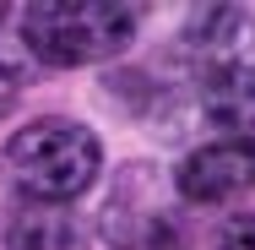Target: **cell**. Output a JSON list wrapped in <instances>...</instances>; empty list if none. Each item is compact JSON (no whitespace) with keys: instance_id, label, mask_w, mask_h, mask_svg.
Listing matches in <instances>:
<instances>
[{"instance_id":"3957f363","label":"cell","mask_w":255,"mask_h":250,"mask_svg":"<svg viewBox=\"0 0 255 250\" xmlns=\"http://www.w3.org/2000/svg\"><path fill=\"white\" fill-rule=\"evenodd\" d=\"M185 54L201 87L255 82V16L239 5H201L185 22Z\"/></svg>"},{"instance_id":"277c9868","label":"cell","mask_w":255,"mask_h":250,"mask_svg":"<svg viewBox=\"0 0 255 250\" xmlns=\"http://www.w3.org/2000/svg\"><path fill=\"white\" fill-rule=\"evenodd\" d=\"M103 234L114 250H179V229H174V212L163 207V185L152 163H130L120 174L114 196L103 207Z\"/></svg>"},{"instance_id":"30bf717a","label":"cell","mask_w":255,"mask_h":250,"mask_svg":"<svg viewBox=\"0 0 255 250\" xmlns=\"http://www.w3.org/2000/svg\"><path fill=\"white\" fill-rule=\"evenodd\" d=\"M0 22H5V11H0Z\"/></svg>"},{"instance_id":"5b68a950","label":"cell","mask_w":255,"mask_h":250,"mask_svg":"<svg viewBox=\"0 0 255 250\" xmlns=\"http://www.w3.org/2000/svg\"><path fill=\"white\" fill-rule=\"evenodd\" d=\"M250 180H255V147H245V142H206L174 174L179 196L196 207H223L239 191H250Z\"/></svg>"},{"instance_id":"ba28073f","label":"cell","mask_w":255,"mask_h":250,"mask_svg":"<svg viewBox=\"0 0 255 250\" xmlns=\"http://www.w3.org/2000/svg\"><path fill=\"white\" fill-rule=\"evenodd\" d=\"M217 250H255V218L250 212H234L217 234Z\"/></svg>"},{"instance_id":"9c48e42d","label":"cell","mask_w":255,"mask_h":250,"mask_svg":"<svg viewBox=\"0 0 255 250\" xmlns=\"http://www.w3.org/2000/svg\"><path fill=\"white\" fill-rule=\"evenodd\" d=\"M16 98H22V65L0 54V120L16 109Z\"/></svg>"},{"instance_id":"6da1fadb","label":"cell","mask_w":255,"mask_h":250,"mask_svg":"<svg viewBox=\"0 0 255 250\" xmlns=\"http://www.w3.org/2000/svg\"><path fill=\"white\" fill-rule=\"evenodd\" d=\"M5 169L16 180V191L44 207H60V201H76L103 169V142L76 125V120H33L27 131H16L5 142Z\"/></svg>"},{"instance_id":"52a82bcc","label":"cell","mask_w":255,"mask_h":250,"mask_svg":"<svg viewBox=\"0 0 255 250\" xmlns=\"http://www.w3.org/2000/svg\"><path fill=\"white\" fill-rule=\"evenodd\" d=\"M76 245V229L60 207H27L16 223H11V250H71Z\"/></svg>"},{"instance_id":"7a4b0ae2","label":"cell","mask_w":255,"mask_h":250,"mask_svg":"<svg viewBox=\"0 0 255 250\" xmlns=\"http://www.w3.org/2000/svg\"><path fill=\"white\" fill-rule=\"evenodd\" d=\"M141 27V5H109V0H76V5H27L22 11V44L33 60L76 71L120 54Z\"/></svg>"},{"instance_id":"8992f818","label":"cell","mask_w":255,"mask_h":250,"mask_svg":"<svg viewBox=\"0 0 255 250\" xmlns=\"http://www.w3.org/2000/svg\"><path fill=\"white\" fill-rule=\"evenodd\" d=\"M201 114L217 131V142H245L255 147V82H228V87H201Z\"/></svg>"}]
</instances>
